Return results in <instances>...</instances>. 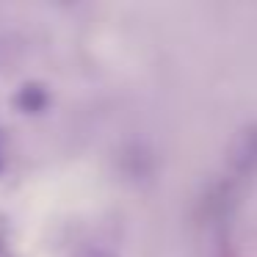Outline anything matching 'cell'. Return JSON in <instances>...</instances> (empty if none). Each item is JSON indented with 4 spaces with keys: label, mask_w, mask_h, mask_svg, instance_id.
Segmentation results:
<instances>
[{
    "label": "cell",
    "mask_w": 257,
    "mask_h": 257,
    "mask_svg": "<svg viewBox=\"0 0 257 257\" xmlns=\"http://www.w3.org/2000/svg\"><path fill=\"white\" fill-rule=\"evenodd\" d=\"M47 100H50V97H47L45 86H39V83L23 86V89H20V94H17L20 108H23V111H31V113L45 111V108H47Z\"/></svg>",
    "instance_id": "obj_1"
},
{
    "label": "cell",
    "mask_w": 257,
    "mask_h": 257,
    "mask_svg": "<svg viewBox=\"0 0 257 257\" xmlns=\"http://www.w3.org/2000/svg\"><path fill=\"white\" fill-rule=\"evenodd\" d=\"M0 172H3V152H0Z\"/></svg>",
    "instance_id": "obj_2"
}]
</instances>
